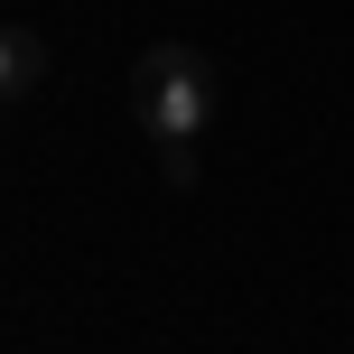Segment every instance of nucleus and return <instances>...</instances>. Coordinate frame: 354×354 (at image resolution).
Masks as SVG:
<instances>
[{"mask_svg": "<svg viewBox=\"0 0 354 354\" xmlns=\"http://www.w3.org/2000/svg\"><path fill=\"white\" fill-rule=\"evenodd\" d=\"M131 112H140L149 140H196V131L214 122V66L196 47H149L140 66H131Z\"/></svg>", "mask_w": 354, "mask_h": 354, "instance_id": "nucleus-1", "label": "nucleus"}, {"mask_svg": "<svg viewBox=\"0 0 354 354\" xmlns=\"http://www.w3.org/2000/svg\"><path fill=\"white\" fill-rule=\"evenodd\" d=\"M0 84H10V103H28V93L47 84V37H37V28H10V37H0Z\"/></svg>", "mask_w": 354, "mask_h": 354, "instance_id": "nucleus-2", "label": "nucleus"}, {"mask_svg": "<svg viewBox=\"0 0 354 354\" xmlns=\"http://www.w3.org/2000/svg\"><path fill=\"white\" fill-rule=\"evenodd\" d=\"M159 177L168 187H196V140H159Z\"/></svg>", "mask_w": 354, "mask_h": 354, "instance_id": "nucleus-3", "label": "nucleus"}]
</instances>
